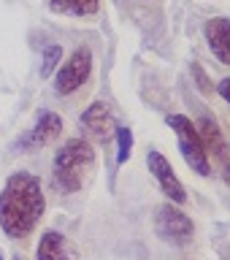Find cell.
I'll list each match as a JSON object with an SVG mask.
<instances>
[{
    "mask_svg": "<svg viewBox=\"0 0 230 260\" xmlns=\"http://www.w3.org/2000/svg\"><path fill=\"white\" fill-rule=\"evenodd\" d=\"M217 92H219V95H222V98H225V101H227V106H230V76H227V79H222V81H219V87H217Z\"/></svg>",
    "mask_w": 230,
    "mask_h": 260,
    "instance_id": "obj_17",
    "label": "cell"
},
{
    "mask_svg": "<svg viewBox=\"0 0 230 260\" xmlns=\"http://www.w3.org/2000/svg\"><path fill=\"white\" fill-rule=\"evenodd\" d=\"M133 154V130L130 127H117V162H127Z\"/></svg>",
    "mask_w": 230,
    "mask_h": 260,
    "instance_id": "obj_14",
    "label": "cell"
},
{
    "mask_svg": "<svg viewBox=\"0 0 230 260\" xmlns=\"http://www.w3.org/2000/svg\"><path fill=\"white\" fill-rule=\"evenodd\" d=\"M79 122L95 141H109V138L117 133V119H114L109 103H103V101L89 103L84 109V114L79 117Z\"/></svg>",
    "mask_w": 230,
    "mask_h": 260,
    "instance_id": "obj_8",
    "label": "cell"
},
{
    "mask_svg": "<svg viewBox=\"0 0 230 260\" xmlns=\"http://www.w3.org/2000/svg\"><path fill=\"white\" fill-rule=\"evenodd\" d=\"M92 73V49L79 46L65 62H60L54 76V92L57 95H73L79 87H84V81Z\"/></svg>",
    "mask_w": 230,
    "mask_h": 260,
    "instance_id": "obj_5",
    "label": "cell"
},
{
    "mask_svg": "<svg viewBox=\"0 0 230 260\" xmlns=\"http://www.w3.org/2000/svg\"><path fill=\"white\" fill-rule=\"evenodd\" d=\"M217 160H219V168H222V179H225V184H230V146H227V144L222 146V149H219Z\"/></svg>",
    "mask_w": 230,
    "mask_h": 260,
    "instance_id": "obj_16",
    "label": "cell"
},
{
    "mask_svg": "<svg viewBox=\"0 0 230 260\" xmlns=\"http://www.w3.org/2000/svg\"><path fill=\"white\" fill-rule=\"evenodd\" d=\"M198 136H201V141H203V146H206V152H209V157L211 154H219V149L225 146V138H222V133H219V127H217V122H211L209 117H203L198 125Z\"/></svg>",
    "mask_w": 230,
    "mask_h": 260,
    "instance_id": "obj_12",
    "label": "cell"
},
{
    "mask_svg": "<svg viewBox=\"0 0 230 260\" xmlns=\"http://www.w3.org/2000/svg\"><path fill=\"white\" fill-rule=\"evenodd\" d=\"M166 122L176 133V144H179V152H182L184 162L198 176H209L211 174V157H209L206 146H203L201 136H198V127L192 125V119L184 117V114H168Z\"/></svg>",
    "mask_w": 230,
    "mask_h": 260,
    "instance_id": "obj_3",
    "label": "cell"
},
{
    "mask_svg": "<svg viewBox=\"0 0 230 260\" xmlns=\"http://www.w3.org/2000/svg\"><path fill=\"white\" fill-rule=\"evenodd\" d=\"M62 133V117L54 111H41V117L32 122V127L22 136L19 149L30 152V149H41V146L52 144L54 138H60Z\"/></svg>",
    "mask_w": 230,
    "mask_h": 260,
    "instance_id": "obj_7",
    "label": "cell"
},
{
    "mask_svg": "<svg viewBox=\"0 0 230 260\" xmlns=\"http://www.w3.org/2000/svg\"><path fill=\"white\" fill-rule=\"evenodd\" d=\"M154 233H157L166 244L187 247L195 236V225L182 209H176V203L168 201V203H162V206H157V211H154Z\"/></svg>",
    "mask_w": 230,
    "mask_h": 260,
    "instance_id": "obj_4",
    "label": "cell"
},
{
    "mask_svg": "<svg viewBox=\"0 0 230 260\" xmlns=\"http://www.w3.org/2000/svg\"><path fill=\"white\" fill-rule=\"evenodd\" d=\"M46 6L62 16H92L101 8V0H46Z\"/></svg>",
    "mask_w": 230,
    "mask_h": 260,
    "instance_id": "obj_11",
    "label": "cell"
},
{
    "mask_svg": "<svg viewBox=\"0 0 230 260\" xmlns=\"http://www.w3.org/2000/svg\"><path fill=\"white\" fill-rule=\"evenodd\" d=\"M36 260H73V249H71V244L65 241L62 233L46 231V233H41Z\"/></svg>",
    "mask_w": 230,
    "mask_h": 260,
    "instance_id": "obj_10",
    "label": "cell"
},
{
    "mask_svg": "<svg viewBox=\"0 0 230 260\" xmlns=\"http://www.w3.org/2000/svg\"><path fill=\"white\" fill-rule=\"evenodd\" d=\"M95 168V149L87 138H68L52 160L54 184L62 192H79Z\"/></svg>",
    "mask_w": 230,
    "mask_h": 260,
    "instance_id": "obj_2",
    "label": "cell"
},
{
    "mask_svg": "<svg viewBox=\"0 0 230 260\" xmlns=\"http://www.w3.org/2000/svg\"><path fill=\"white\" fill-rule=\"evenodd\" d=\"M146 166H149V174L154 176V182L160 184L162 195H166L171 203L182 206L187 201V190H184V184L179 182V176L174 174V168H171V162L166 160V154L157 152V149H149L146 152Z\"/></svg>",
    "mask_w": 230,
    "mask_h": 260,
    "instance_id": "obj_6",
    "label": "cell"
},
{
    "mask_svg": "<svg viewBox=\"0 0 230 260\" xmlns=\"http://www.w3.org/2000/svg\"><path fill=\"white\" fill-rule=\"evenodd\" d=\"M14 260H24V257H19V255H16V257H14Z\"/></svg>",
    "mask_w": 230,
    "mask_h": 260,
    "instance_id": "obj_18",
    "label": "cell"
},
{
    "mask_svg": "<svg viewBox=\"0 0 230 260\" xmlns=\"http://www.w3.org/2000/svg\"><path fill=\"white\" fill-rule=\"evenodd\" d=\"M0 260H3V252H0Z\"/></svg>",
    "mask_w": 230,
    "mask_h": 260,
    "instance_id": "obj_19",
    "label": "cell"
},
{
    "mask_svg": "<svg viewBox=\"0 0 230 260\" xmlns=\"http://www.w3.org/2000/svg\"><path fill=\"white\" fill-rule=\"evenodd\" d=\"M203 36H206L209 52L222 65H230V19L227 16H214V19H209L206 27H203Z\"/></svg>",
    "mask_w": 230,
    "mask_h": 260,
    "instance_id": "obj_9",
    "label": "cell"
},
{
    "mask_svg": "<svg viewBox=\"0 0 230 260\" xmlns=\"http://www.w3.org/2000/svg\"><path fill=\"white\" fill-rule=\"evenodd\" d=\"M46 198L38 176L30 171H14L0 190V228L11 239H24L44 217Z\"/></svg>",
    "mask_w": 230,
    "mask_h": 260,
    "instance_id": "obj_1",
    "label": "cell"
},
{
    "mask_svg": "<svg viewBox=\"0 0 230 260\" xmlns=\"http://www.w3.org/2000/svg\"><path fill=\"white\" fill-rule=\"evenodd\" d=\"M62 62V46L60 44H49L44 49V57H41V79H49L52 73L60 68Z\"/></svg>",
    "mask_w": 230,
    "mask_h": 260,
    "instance_id": "obj_13",
    "label": "cell"
},
{
    "mask_svg": "<svg viewBox=\"0 0 230 260\" xmlns=\"http://www.w3.org/2000/svg\"><path fill=\"white\" fill-rule=\"evenodd\" d=\"M192 76H195V81H198V89H201V92H203V95H209V92H211V87H214V84L209 81L206 71L201 68V62H192Z\"/></svg>",
    "mask_w": 230,
    "mask_h": 260,
    "instance_id": "obj_15",
    "label": "cell"
}]
</instances>
